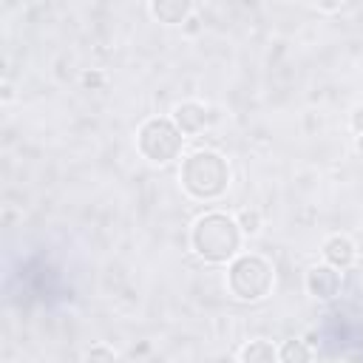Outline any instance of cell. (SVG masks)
<instances>
[{
    "instance_id": "30bf717a",
    "label": "cell",
    "mask_w": 363,
    "mask_h": 363,
    "mask_svg": "<svg viewBox=\"0 0 363 363\" xmlns=\"http://www.w3.org/2000/svg\"><path fill=\"white\" fill-rule=\"evenodd\" d=\"M278 363H315V349L303 337H289L278 343Z\"/></svg>"
},
{
    "instance_id": "9c48e42d",
    "label": "cell",
    "mask_w": 363,
    "mask_h": 363,
    "mask_svg": "<svg viewBox=\"0 0 363 363\" xmlns=\"http://www.w3.org/2000/svg\"><path fill=\"white\" fill-rule=\"evenodd\" d=\"M235 363H278V343L269 337H252L238 346Z\"/></svg>"
},
{
    "instance_id": "ac0fdd59",
    "label": "cell",
    "mask_w": 363,
    "mask_h": 363,
    "mask_svg": "<svg viewBox=\"0 0 363 363\" xmlns=\"http://www.w3.org/2000/svg\"><path fill=\"white\" fill-rule=\"evenodd\" d=\"M182 28H184V31H187V34H196V31H199V17H196V14H193V17H190V20H187V23H184V26H182Z\"/></svg>"
},
{
    "instance_id": "6da1fadb",
    "label": "cell",
    "mask_w": 363,
    "mask_h": 363,
    "mask_svg": "<svg viewBox=\"0 0 363 363\" xmlns=\"http://www.w3.org/2000/svg\"><path fill=\"white\" fill-rule=\"evenodd\" d=\"M190 252L213 267H227L238 252H244V233L235 221V216L224 210H204L193 218L187 230Z\"/></svg>"
},
{
    "instance_id": "5bb4252c",
    "label": "cell",
    "mask_w": 363,
    "mask_h": 363,
    "mask_svg": "<svg viewBox=\"0 0 363 363\" xmlns=\"http://www.w3.org/2000/svg\"><path fill=\"white\" fill-rule=\"evenodd\" d=\"M349 130L354 136H363V105L352 108V113H349Z\"/></svg>"
},
{
    "instance_id": "52a82bcc",
    "label": "cell",
    "mask_w": 363,
    "mask_h": 363,
    "mask_svg": "<svg viewBox=\"0 0 363 363\" xmlns=\"http://www.w3.org/2000/svg\"><path fill=\"white\" fill-rule=\"evenodd\" d=\"M357 255H360L357 241L349 233H329L320 241V261L335 267V269H340V272L352 269L357 264Z\"/></svg>"
},
{
    "instance_id": "2e32d148",
    "label": "cell",
    "mask_w": 363,
    "mask_h": 363,
    "mask_svg": "<svg viewBox=\"0 0 363 363\" xmlns=\"http://www.w3.org/2000/svg\"><path fill=\"white\" fill-rule=\"evenodd\" d=\"M14 99H17L14 85H11L9 79H3V85H0V102H3V105H9V102H14Z\"/></svg>"
},
{
    "instance_id": "3957f363",
    "label": "cell",
    "mask_w": 363,
    "mask_h": 363,
    "mask_svg": "<svg viewBox=\"0 0 363 363\" xmlns=\"http://www.w3.org/2000/svg\"><path fill=\"white\" fill-rule=\"evenodd\" d=\"M224 286L238 303H261L275 289V267L261 252H238L227 264Z\"/></svg>"
},
{
    "instance_id": "d6986e66",
    "label": "cell",
    "mask_w": 363,
    "mask_h": 363,
    "mask_svg": "<svg viewBox=\"0 0 363 363\" xmlns=\"http://www.w3.org/2000/svg\"><path fill=\"white\" fill-rule=\"evenodd\" d=\"M354 150L363 153V136H354Z\"/></svg>"
},
{
    "instance_id": "277c9868",
    "label": "cell",
    "mask_w": 363,
    "mask_h": 363,
    "mask_svg": "<svg viewBox=\"0 0 363 363\" xmlns=\"http://www.w3.org/2000/svg\"><path fill=\"white\" fill-rule=\"evenodd\" d=\"M136 153L147 162V164H170L176 159H182L184 150V133L176 128V122L167 116H147L133 136Z\"/></svg>"
},
{
    "instance_id": "7a4b0ae2",
    "label": "cell",
    "mask_w": 363,
    "mask_h": 363,
    "mask_svg": "<svg viewBox=\"0 0 363 363\" xmlns=\"http://www.w3.org/2000/svg\"><path fill=\"white\" fill-rule=\"evenodd\" d=\"M233 184V170L224 153L213 147H196L182 156L179 164V187L193 201H218L227 196Z\"/></svg>"
},
{
    "instance_id": "8fae6325",
    "label": "cell",
    "mask_w": 363,
    "mask_h": 363,
    "mask_svg": "<svg viewBox=\"0 0 363 363\" xmlns=\"http://www.w3.org/2000/svg\"><path fill=\"white\" fill-rule=\"evenodd\" d=\"M235 221H238L244 238H255V235H261V230H264V216H261L258 207H241V210L235 213Z\"/></svg>"
},
{
    "instance_id": "8992f818",
    "label": "cell",
    "mask_w": 363,
    "mask_h": 363,
    "mask_svg": "<svg viewBox=\"0 0 363 363\" xmlns=\"http://www.w3.org/2000/svg\"><path fill=\"white\" fill-rule=\"evenodd\" d=\"M170 119L176 122V128H179V130L184 133V139H187V136H199V133H204V130L210 128L213 111H210L207 102L190 96V99H179V102L173 105Z\"/></svg>"
},
{
    "instance_id": "7c38bea8",
    "label": "cell",
    "mask_w": 363,
    "mask_h": 363,
    "mask_svg": "<svg viewBox=\"0 0 363 363\" xmlns=\"http://www.w3.org/2000/svg\"><path fill=\"white\" fill-rule=\"evenodd\" d=\"M79 363H119V354H116V349L111 343L99 340V343H91V346L82 349Z\"/></svg>"
},
{
    "instance_id": "e0dca14e",
    "label": "cell",
    "mask_w": 363,
    "mask_h": 363,
    "mask_svg": "<svg viewBox=\"0 0 363 363\" xmlns=\"http://www.w3.org/2000/svg\"><path fill=\"white\" fill-rule=\"evenodd\" d=\"M17 218H23V213H17L14 207H3V224H6V227H14Z\"/></svg>"
},
{
    "instance_id": "ffe728a7",
    "label": "cell",
    "mask_w": 363,
    "mask_h": 363,
    "mask_svg": "<svg viewBox=\"0 0 363 363\" xmlns=\"http://www.w3.org/2000/svg\"><path fill=\"white\" fill-rule=\"evenodd\" d=\"M323 363H346L343 357H329V360H323Z\"/></svg>"
},
{
    "instance_id": "4fadbf2b",
    "label": "cell",
    "mask_w": 363,
    "mask_h": 363,
    "mask_svg": "<svg viewBox=\"0 0 363 363\" xmlns=\"http://www.w3.org/2000/svg\"><path fill=\"white\" fill-rule=\"evenodd\" d=\"M79 82H82L85 91H105L111 79H108V74H105L102 68H82Z\"/></svg>"
},
{
    "instance_id": "9a60e30c",
    "label": "cell",
    "mask_w": 363,
    "mask_h": 363,
    "mask_svg": "<svg viewBox=\"0 0 363 363\" xmlns=\"http://www.w3.org/2000/svg\"><path fill=\"white\" fill-rule=\"evenodd\" d=\"M318 14H340V11H346V9H352L349 3H332V6H326V3H318V6H312Z\"/></svg>"
},
{
    "instance_id": "ba28073f",
    "label": "cell",
    "mask_w": 363,
    "mask_h": 363,
    "mask_svg": "<svg viewBox=\"0 0 363 363\" xmlns=\"http://www.w3.org/2000/svg\"><path fill=\"white\" fill-rule=\"evenodd\" d=\"M147 14L162 26H184L196 14V3H190V0H150Z\"/></svg>"
},
{
    "instance_id": "5b68a950",
    "label": "cell",
    "mask_w": 363,
    "mask_h": 363,
    "mask_svg": "<svg viewBox=\"0 0 363 363\" xmlns=\"http://www.w3.org/2000/svg\"><path fill=\"white\" fill-rule=\"evenodd\" d=\"M340 289H343V272L323 264V261L312 264L303 272V292L312 301H332L340 295Z\"/></svg>"
}]
</instances>
